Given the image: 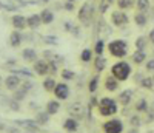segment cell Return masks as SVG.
I'll return each mask as SVG.
<instances>
[{"mask_svg":"<svg viewBox=\"0 0 154 133\" xmlns=\"http://www.w3.org/2000/svg\"><path fill=\"white\" fill-rule=\"evenodd\" d=\"M111 71H112V76L117 79V81H126V79L130 77V74H131V66H130V63H126V62L122 60V62L114 63Z\"/></svg>","mask_w":154,"mask_h":133,"instance_id":"6da1fadb","label":"cell"},{"mask_svg":"<svg viewBox=\"0 0 154 133\" xmlns=\"http://www.w3.org/2000/svg\"><path fill=\"white\" fill-rule=\"evenodd\" d=\"M126 47H128V44L125 42V41H112L111 44H109V47H108V50H109V53L112 56H116V57H125L126 56Z\"/></svg>","mask_w":154,"mask_h":133,"instance_id":"7a4b0ae2","label":"cell"},{"mask_svg":"<svg viewBox=\"0 0 154 133\" xmlns=\"http://www.w3.org/2000/svg\"><path fill=\"white\" fill-rule=\"evenodd\" d=\"M105 133H122L123 131V124L119 119H111V121L103 124Z\"/></svg>","mask_w":154,"mask_h":133,"instance_id":"3957f363","label":"cell"},{"mask_svg":"<svg viewBox=\"0 0 154 133\" xmlns=\"http://www.w3.org/2000/svg\"><path fill=\"white\" fill-rule=\"evenodd\" d=\"M54 95L57 99H66L69 96V87L66 84H57L56 88H54Z\"/></svg>","mask_w":154,"mask_h":133,"instance_id":"277c9868","label":"cell"},{"mask_svg":"<svg viewBox=\"0 0 154 133\" xmlns=\"http://www.w3.org/2000/svg\"><path fill=\"white\" fill-rule=\"evenodd\" d=\"M111 20H112L114 25L122 26V25H126L128 23V16L125 14V12H122V11H114L112 14H111Z\"/></svg>","mask_w":154,"mask_h":133,"instance_id":"5b68a950","label":"cell"},{"mask_svg":"<svg viewBox=\"0 0 154 133\" xmlns=\"http://www.w3.org/2000/svg\"><path fill=\"white\" fill-rule=\"evenodd\" d=\"M34 71H35V74H38V76H45V74L49 71V63L45 62V60H37V62L34 63Z\"/></svg>","mask_w":154,"mask_h":133,"instance_id":"8992f818","label":"cell"},{"mask_svg":"<svg viewBox=\"0 0 154 133\" xmlns=\"http://www.w3.org/2000/svg\"><path fill=\"white\" fill-rule=\"evenodd\" d=\"M116 112H117V105H116V102L108 104V105H99V113L102 116H111Z\"/></svg>","mask_w":154,"mask_h":133,"instance_id":"52a82bcc","label":"cell"},{"mask_svg":"<svg viewBox=\"0 0 154 133\" xmlns=\"http://www.w3.org/2000/svg\"><path fill=\"white\" fill-rule=\"evenodd\" d=\"M19 84H20V79L16 74H11V76H8L5 79V85H6L8 90H16L19 87Z\"/></svg>","mask_w":154,"mask_h":133,"instance_id":"ba28073f","label":"cell"},{"mask_svg":"<svg viewBox=\"0 0 154 133\" xmlns=\"http://www.w3.org/2000/svg\"><path fill=\"white\" fill-rule=\"evenodd\" d=\"M68 110L74 116H79V118H83L85 116V107H83L82 104H72V105H69Z\"/></svg>","mask_w":154,"mask_h":133,"instance_id":"9c48e42d","label":"cell"},{"mask_svg":"<svg viewBox=\"0 0 154 133\" xmlns=\"http://www.w3.org/2000/svg\"><path fill=\"white\" fill-rule=\"evenodd\" d=\"M26 25H28V22L25 20V17H23V16L17 14V16L12 17V26H14L16 30H23Z\"/></svg>","mask_w":154,"mask_h":133,"instance_id":"30bf717a","label":"cell"},{"mask_svg":"<svg viewBox=\"0 0 154 133\" xmlns=\"http://www.w3.org/2000/svg\"><path fill=\"white\" fill-rule=\"evenodd\" d=\"M26 22H28V26L29 28H37L38 25L42 23V17H40V14H32V16H29L28 19H26Z\"/></svg>","mask_w":154,"mask_h":133,"instance_id":"8fae6325","label":"cell"},{"mask_svg":"<svg viewBox=\"0 0 154 133\" xmlns=\"http://www.w3.org/2000/svg\"><path fill=\"white\" fill-rule=\"evenodd\" d=\"M89 16H91V6H89V5H83L82 9H80V12H79V19L85 23L89 19Z\"/></svg>","mask_w":154,"mask_h":133,"instance_id":"7c38bea8","label":"cell"},{"mask_svg":"<svg viewBox=\"0 0 154 133\" xmlns=\"http://www.w3.org/2000/svg\"><path fill=\"white\" fill-rule=\"evenodd\" d=\"M35 54H37V53L32 48H25L23 53H22V57L26 62H32V60H35Z\"/></svg>","mask_w":154,"mask_h":133,"instance_id":"4fadbf2b","label":"cell"},{"mask_svg":"<svg viewBox=\"0 0 154 133\" xmlns=\"http://www.w3.org/2000/svg\"><path fill=\"white\" fill-rule=\"evenodd\" d=\"M59 109H60V104H59L57 101H49L48 105H46L48 115H56V113L59 112Z\"/></svg>","mask_w":154,"mask_h":133,"instance_id":"5bb4252c","label":"cell"},{"mask_svg":"<svg viewBox=\"0 0 154 133\" xmlns=\"http://www.w3.org/2000/svg\"><path fill=\"white\" fill-rule=\"evenodd\" d=\"M40 17H42V23H46V25H49L51 22L54 20V14H53L49 9H43L42 14H40Z\"/></svg>","mask_w":154,"mask_h":133,"instance_id":"9a60e30c","label":"cell"},{"mask_svg":"<svg viewBox=\"0 0 154 133\" xmlns=\"http://www.w3.org/2000/svg\"><path fill=\"white\" fill-rule=\"evenodd\" d=\"M105 87H106V90H108V91H114V90H117V87H119L117 79H116L114 76H112V77H108V79H106V82H105Z\"/></svg>","mask_w":154,"mask_h":133,"instance_id":"2e32d148","label":"cell"},{"mask_svg":"<svg viewBox=\"0 0 154 133\" xmlns=\"http://www.w3.org/2000/svg\"><path fill=\"white\" fill-rule=\"evenodd\" d=\"M9 44H11V47H19L20 45V42H22V36L19 34V31H12L11 33V37H9Z\"/></svg>","mask_w":154,"mask_h":133,"instance_id":"e0dca14e","label":"cell"},{"mask_svg":"<svg viewBox=\"0 0 154 133\" xmlns=\"http://www.w3.org/2000/svg\"><path fill=\"white\" fill-rule=\"evenodd\" d=\"M145 59H146L145 51H143V50H136V53L133 54V60H134L136 63H142Z\"/></svg>","mask_w":154,"mask_h":133,"instance_id":"ac0fdd59","label":"cell"},{"mask_svg":"<svg viewBox=\"0 0 154 133\" xmlns=\"http://www.w3.org/2000/svg\"><path fill=\"white\" fill-rule=\"evenodd\" d=\"M134 22H136V25H139V26H145L146 22H148V17L143 14V12H137V14L134 16Z\"/></svg>","mask_w":154,"mask_h":133,"instance_id":"d6986e66","label":"cell"},{"mask_svg":"<svg viewBox=\"0 0 154 133\" xmlns=\"http://www.w3.org/2000/svg\"><path fill=\"white\" fill-rule=\"evenodd\" d=\"M63 127L66 128V131H75L77 130V121L74 118H69L65 121V124H63Z\"/></svg>","mask_w":154,"mask_h":133,"instance_id":"ffe728a7","label":"cell"},{"mask_svg":"<svg viewBox=\"0 0 154 133\" xmlns=\"http://www.w3.org/2000/svg\"><path fill=\"white\" fill-rule=\"evenodd\" d=\"M131 98H133V91L131 90H125L123 93H120V101H122V104H130V101H131Z\"/></svg>","mask_w":154,"mask_h":133,"instance_id":"44dd1931","label":"cell"},{"mask_svg":"<svg viewBox=\"0 0 154 133\" xmlns=\"http://www.w3.org/2000/svg\"><path fill=\"white\" fill-rule=\"evenodd\" d=\"M136 6H137V9H139L140 12H145V11H148V8H149V0H137Z\"/></svg>","mask_w":154,"mask_h":133,"instance_id":"7402d4cb","label":"cell"},{"mask_svg":"<svg viewBox=\"0 0 154 133\" xmlns=\"http://www.w3.org/2000/svg\"><path fill=\"white\" fill-rule=\"evenodd\" d=\"M56 81L54 79H51V77H48V79H45V82H43V88L46 90V91H54V88H56Z\"/></svg>","mask_w":154,"mask_h":133,"instance_id":"603a6c76","label":"cell"},{"mask_svg":"<svg viewBox=\"0 0 154 133\" xmlns=\"http://www.w3.org/2000/svg\"><path fill=\"white\" fill-rule=\"evenodd\" d=\"M134 5V0H117V6L120 9H128Z\"/></svg>","mask_w":154,"mask_h":133,"instance_id":"cb8c5ba5","label":"cell"},{"mask_svg":"<svg viewBox=\"0 0 154 133\" xmlns=\"http://www.w3.org/2000/svg\"><path fill=\"white\" fill-rule=\"evenodd\" d=\"M105 65H106L105 57H103V56H97V59H96V68H97L99 71H102V70L105 68Z\"/></svg>","mask_w":154,"mask_h":133,"instance_id":"d4e9b609","label":"cell"},{"mask_svg":"<svg viewBox=\"0 0 154 133\" xmlns=\"http://www.w3.org/2000/svg\"><path fill=\"white\" fill-rule=\"evenodd\" d=\"M80 59L83 60V62H89V60H91V50H83L82 51V54H80Z\"/></svg>","mask_w":154,"mask_h":133,"instance_id":"484cf974","label":"cell"},{"mask_svg":"<svg viewBox=\"0 0 154 133\" xmlns=\"http://www.w3.org/2000/svg\"><path fill=\"white\" fill-rule=\"evenodd\" d=\"M145 45H146V39L145 37H139L136 41V48L137 50H145Z\"/></svg>","mask_w":154,"mask_h":133,"instance_id":"4316f807","label":"cell"},{"mask_svg":"<svg viewBox=\"0 0 154 133\" xmlns=\"http://www.w3.org/2000/svg\"><path fill=\"white\" fill-rule=\"evenodd\" d=\"M103 48H105L103 42H102V41H99V42L96 44V48H94L96 54H97V56H102V54H103Z\"/></svg>","mask_w":154,"mask_h":133,"instance_id":"83f0119b","label":"cell"},{"mask_svg":"<svg viewBox=\"0 0 154 133\" xmlns=\"http://www.w3.org/2000/svg\"><path fill=\"white\" fill-rule=\"evenodd\" d=\"M140 84H142V87H143V88H151V87H152V84H154V81H152V77H143Z\"/></svg>","mask_w":154,"mask_h":133,"instance_id":"f1b7e54d","label":"cell"},{"mask_svg":"<svg viewBox=\"0 0 154 133\" xmlns=\"http://www.w3.org/2000/svg\"><path fill=\"white\" fill-rule=\"evenodd\" d=\"M136 109H137L139 112H143V110H146V109H148L146 101H145V99H140V101H139V104L136 105Z\"/></svg>","mask_w":154,"mask_h":133,"instance_id":"f546056e","label":"cell"},{"mask_svg":"<svg viewBox=\"0 0 154 133\" xmlns=\"http://www.w3.org/2000/svg\"><path fill=\"white\" fill-rule=\"evenodd\" d=\"M20 125H25V127H29V128H37V122H32V121H19Z\"/></svg>","mask_w":154,"mask_h":133,"instance_id":"4dcf8cb0","label":"cell"},{"mask_svg":"<svg viewBox=\"0 0 154 133\" xmlns=\"http://www.w3.org/2000/svg\"><path fill=\"white\" fill-rule=\"evenodd\" d=\"M97 82H99V77H93V81H91V84H89V91H96V88H97Z\"/></svg>","mask_w":154,"mask_h":133,"instance_id":"1f68e13d","label":"cell"},{"mask_svg":"<svg viewBox=\"0 0 154 133\" xmlns=\"http://www.w3.org/2000/svg\"><path fill=\"white\" fill-rule=\"evenodd\" d=\"M62 77L63 79H72L74 77V73L72 71H68V70H63L62 71Z\"/></svg>","mask_w":154,"mask_h":133,"instance_id":"d6a6232c","label":"cell"},{"mask_svg":"<svg viewBox=\"0 0 154 133\" xmlns=\"http://www.w3.org/2000/svg\"><path fill=\"white\" fill-rule=\"evenodd\" d=\"M146 70L148 71H154V59H151V60L146 62Z\"/></svg>","mask_w":154,"mask_h":133,"instance_id":"836d02e7","label":"cell"},{"mask_svg":"<svg viewBox=\"0 0 154 133\" xmlns=\"http://www.w3.org/2000/svg\"><path fill=\"white\" fill-rule=\"evenodd\" d=\"M38 121H40L42 124H45V122L48 121V115H45V113H40V115H38Z\"/></svg>","mask_w":154,"mask_h":133,"instance_id":"e575fe53","label":"cell"},{"mask_svg":"<svg viewBox=\"0 0 154 133\" xmlns=\"http://www.w3.org/2000/svg\"><path fill=\"white\" fill-rule=\"evenodd\" d=\"M65 8L68 9V11H71L74 6H72V2H66V5H65Z\"/></svg>","mask_w":154,"mask_h":133,"instance_id":"d590c367","label":"cell"},{"mask_svg":"<svg viewBox=\"0 0 154 133\" xmlns=\"http://www.w3.org/2000/svg\"><path fill=\"white\" fill-rule=\"evenodd\" d=\"M148 37H149V41L154 44V30H151V31H149V36H148Z\"/></svg>","mask_w":154,"mask_h":133,"instance_id":"8d00e7d4","label":"cell"},{"mask_svg":"<svg viewBox=\"0 0 154 133\" xmlns=\"http://www.w3.org/2000/svg\"><path fill=\"white\" fill-rule=\"evenodd\" d=\"M131 122H133V125H137V124H139V118H133Z\"/></svg>","mask_w":154,"mask_h":133,"instance_id":"74e56055","label":"cell"},{"mask_svg":"<svg viewBox=\"0 0 154 133\" xmlns=\"http://www.w3.org/2000/svg\"><path fill=\"white\" fill-rule=\"evenodd\" d=\"M40 2H45V3H46V2H48V0H40Z\"/></svg>","mask_w":154,"mask_h":133,"instance_id":"f35d334b","label":"cell"},{"mask_svg":"<svg viewBox=\"0 0 154 133\" xmlns=\"http://www.w3.org/2000/svg\"><path fill=\"white\" fill-rule=\"evenodd\" d=\"M68 2H75V0H68Z\"/></svg>","mask_w":154,"mask_h":133,"instance_id":"ab89813d","label":"cell"},{"mask_svg":"<svg viewBox=\"0 0 154 133\" xmlns=\"http://www.w3.org/2000/svg\"><path fill=\"white\" fill-rule=\"evenodd\" d=\"M152 81H154V76H152Z\"/></svg>","mask_w":154,"mask_h":133,"instance_id":"60d3db41","label":"cell"},{"mask_svg":"<svg viewBox=\"0 0 154 133\" xmlns=\"http://www.w3.org/2000/svg\"><path fill=\"white\" fill-rule=\"evenodd\" d=\"M0 79H2V77H0Z\"/></svg>","mask_w":154,"mask_h":133,"instance_id":"b9f144b4","label":"cell"}]
</instances>
